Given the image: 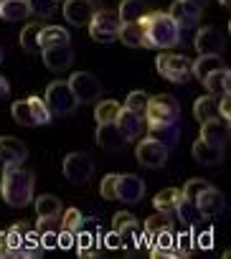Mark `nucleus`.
Listing matches in <instances>:
<instances>
[{"instance_id": "3c124183", "label": "nucleus", "mask_w": 231, "mask_h": 259, "mask_svg": "<svg viewBox=\"0 0 231 259\" xmlns=\"http://www.w3.org/2000/svg\"><path fill=\"white\" fill-rule=\"evenodd\" d=\"M104 246L107 249H122V236L112 229L109 234H104Z\"/></svg>"}, {"instance_id": "4d7b16f0", "label": "nucleus", "mask_w": 231, "mask_h": 259, "mask_svg": "<svg viewBox=\"0 0 231 259\" xmlns=\"http://www.w3.org/2000/svg\"><path fill=\"white\" fill-rule=\"evenodd\" d=\"M0 64H3V46H0Z\"/></svg>"}, {"instance_id": "f03ea898", "label": "nucleus", "mask_w": 231, "mask_h": 259, "mask_svg": "<svg viewBox=\"0 0 231 259\" xmlns=\"http://www.w3.org/2000/svg\"><path fill=\"white\" fill-rule=\"evenodd\" d=\"M33 173H28L21 165H8L3 170V181H0V198L13 208H23L33 201Z\"/></svg>"}, {"instance_id": "864d4df0", "label": "nucleus", "mask_w": 231, "mask_h": 259, "mask_svg": "<svg viewBox=\"0 0 231 259\" xmlns=\"http://www.w3.org/2000/svg\"><path fill=\"white\" fill-rule=\"evenodd\" d=\"M8 92H11V84H8V81H6L3 76H0V97H6Z\"/></svg>"}, {"instance_id": "2eb2a0df", "label": "nucleus", "mask_w": 231, "mask_h": 259, "mask_svg": "<svg viewBox=\"0 0 231 259\" xmlns=\"http://www.w3.org/2000/svg\"><path fill=\"white\" fill-rule=\"evenodd\" d=\"M201 8H196L191 0H173V6H170V18L178 23V28H196L198 21H201Z\"/></svg>"}, {"instance_id": "aec40b11", "label": "nucleus", "mask_w": 231, "mask_h": 259, "mask_svg": "<svg viewBox=\"0 0 231 259\" xmlns=\"http://www.w3.org/2000/svg\"><path fill=\"white\" fill-rule=\"evenodd\" d=\"M193 158H196L198 165L211 168V165H218V163L223 160V148L211 145V143H206V140L198 138V140L193 143Z\"/></svg>"}, {"instance_id": "79ce46f5", "label": "nucleus", "mask_w": 231, "mask_h": 259, "mask_svg": "<svg viewBox=\"0 0 231 259\" xmlns=\"http://www.w3.org/2000/svg\"><path fill=\"white\" fill-rule=\"evenodd\" d=\"M21 251H23V256H38V251H41V236H38V231L28 229V231L23 234Z\"/></svg>"}, {"instance_id": "603ef678", "label": "nucleus", "mask_w": 231, "mask_h": 259, "mask_svg": "<svg viewBox=\"0 0 231 259\" xmlns=\"http://www.w3.org/2000/svg\"><path fill=\"white\" fill-rule=\"evenodd\" d=\"M59 219H51V216H38V229L36 231H46V229H56Z\"/></svg>"}, {"instance_id": "c756f323", "label": "nucleus", "mask_w": 231, "mask_h": 259, "mask_svg": "<svg viewBox=\"0 0 231 259\" xmlns=\"http://www.w3.org/2000/svg\"><path fill=\"white\" fill-rule=\"evenodd\" d=\"M180 196H183V193H180L178 188H165V191H160V193L153 198V206H155V211L173 216V211H175V206H178Z\"/></svg>"}, {"instance_id": "7ed1b4c3", "label": "nucleus", "mask_w": 231, "mask_h": 259, "mask_svg": "<svg viewBox=\"0 0 231 259\" xmlns=\"http://www.w3.org/2000/svg\"><path fill=\"white\" fill-rule=\"evenodd\" d=\"M158 74L173 84H188L191 76H193V69H191V59L183 56V54H160L158 61Z\"/></svg>"}, {"instance_id": "20e7f679", "label": "nucleus", "mask_w": 231, "mask_h": 259, "mask_svg": "<svg viewBox=\"0 0 231 259\" xmlns=\"http://www.w3.org/2000/svg\"><path fill=\"white\" fill-rule=\"evenodd\" d=\"M143 119H148V124H153V122H178L180 119V102L170 94H155V97L148 99Z\"/></svg>"}, {"instance_id": "cd10ccee", "label": "nucleus", "mask_w": 231, "mask_h": 259, "mask_svg": "<svg viewBox=\"0 0 231 259\" xmlns=\"http://www.w3.org/2000/svg\"><path fill=\"white\" fill-rule=\"evenodd\" d=\"M38 44H41V51L43 49H51V46L69 44V31L64 26H43L41 33H38Z\"/></svg>"}, {"instance_id": "9b49d317", "label": "nucleus", "mask_w": 231, "mask_h": 259, "mask_svg": "<svg viewBox=\"0 0 231 259\" xmlns=\"http://www.w3.org/2000/svg\"><path fill=\"white\" fill-rule=\"evenodd\" d=\"M114 193H117V201L140 203L145 196V181L132 173H117V188H114Z\"/></svg>"}, {"instance_id": "f8f14e48", "label": "nucleus", "mask_w": 231, "mask_h": 259, "mask_svg": "<svg viewBox=\"0 0 231 259\" xmlns=\"http://www.w3.org/2000/svg\"><path fill=\"white\" fill-rule=\"evenodd\" d=\"M193 203H196V208H198V213H201L203 219H213V216L223 213V208H226V198H223V193L216 191L213 186L203 188V191L193 198Z\"/></svg>"}, {"instance_id": "412c9836", "label": "nucleus", "mask_w": 231, "mask_h": 259, "mask_svg": "<svg viewBox=\"0 0 231 259\" xmlns=\"http://www.w3.org/2000/svg\"><path fill=\"white\" fill-rule=\"evenodd\" d=\"M148 130H150V138H155L165 148H175L178 140H180L178 122H153V124H148Z\"/></svg>"}, {"instance_id": "423d86ee", "label": "nucleus", "mask_w": 231, "mask_h": 259, "mask_svg": "<svg viewBox=\"0 0 231 259\" xmlns=\"http://www.w3.org/2000/svg\"><path fill=\"white\" fill-rule=\"evenodd\" d=\"M120 18L117 13H109V11H94L89 18V36L97 44H112L117 41L120 36Z\"/></svg>"}, {"instance_id": "9d476101", "label": "nucleus", "mask_w": 231, "mask_h": 259, "mask_svg": "<svg viewBox=\"0 0 231 259\" xmlns=\"http://www.w3.org/2000/svg\"><path fill=\"white\" fill-rule=\"evenodd\" d=\"M69 87L74 92V97L79 99V104H89V102H97L99 94H102V84L97 76H91L89 71H79V74H71L69 79Z\"/></svg>"}, {"instance_id": "393cba45", "label": "nucleus", "mask_w": 231, "mask_h": 259, "mask_svg": "<svg viewBox=\"0 0 231 259\" xmlns=\"http://www.w3.org/2000/svg\"><path fill=\"white\" fill-rule=\"evenodd\" d=\"M28 3L26 0H0V18L8 23H18L28 18Z\"/></svg>"}, {"instance_id": "ddd939ff", "label": "nucleus", "mask_w": 231, "mask_h": 259, "mask_svg": "<svg viewBox=\"0 0 231 259\" xmlns=\"http://www.w3.org/2000/svg\"><path fill=\"white\" fill-rule=\"evenodd\" d=\"M223 44H226V38H223L221 28H216V26H203V28L196 33V38H193V46H196V51H198L201 56L221 54Z\"/></svg>"}, {"instance_id": "ea45409f", "label": "nucleus", "mask_w": 231, "mask_h": 259, "mask_svg": "<svg viewBox=\"0 0 231 259\" xmlns=\"http://www.w3.org/2000/svg\"><path fill=\"white\" fill-rule=\"evenodd\" d=\"M148 92H143V89H137V92H132V94H127V99H125V109H130V112H135V114H145V107H148Z\"/></svg>"}, {"instance_id": "6ab92c4d", "label": "nucleus", "mask_w": 231, "mask_h": 259, "mask_svg": "<svg viewBox=\"0 0 231 259\" xmlns=\"http://www.w3.org/2000/svg\"><path fill=\"white\" fill-rule=\"evenodd\" d=\"M114 124H117V127L122 130V135L127 138V143H132V140H137V138H140V133H143V114H135V112H130V109L120 107Z\"/></svg>"}, {"instance_id": "a19ab883", "label": "nucleus", "mask_w": 231, "mask_h": 259, "mask_svg": "<svg viewBox=\"0 0 231 259\" xmlns=\"http://www.w3.org/2000/svg\"><path fill=\"white\" fill-rule=\"evenodd\" d=\"M11 114H13V119H16L18 124H23V127H33L31 107H28V102H26V99H21V102H13V107H11Z\"/></svg>"}, {"instance_id": "dca6fc26", "label": "nucleus", "mask_w": 231, "mask_h": 259, "mask_svg": "<svg viewBox=\"0 0 231 259\" xmlns=\"http://www.w3.org/2000/svg\"><path fill=\"white\" fill-rule=\"evenodd\" d=\"M231 135V130H228V119H221V117H211L206 122H201V140L211 143V145H218L223 148L226 140Z\"/></svg>"}, {"instance_id": "a18cd8bd", "label": "nucleus", "mask_w": 231, "mask_h": 259, "mask_svg": "<svg viewBox=\"0 0 231 259\" xmlns=\"http://www.w3.org/2000/svg\"><path fill=\"white\" fill-rule=\"evenodd\" d=\"M114 188H117V173H109V176H104V178H102V183H99V193H102V198L114 201V198H117Z\"/></svg>"}, {"instance_id": "58836bf2", "label": "nucleus", "mask_w": 231, "mask_h": 259, "mask_svg": "<svg viewBox=\"0 0 231 259\" xmlns=\"http://www.w3.org/2000/svg\"><path fill=\"white\" fill-rule=\"evenodd\" d=\"M59 221H61V229L74 231V234L84 226V216H81V211H79V208H66V211H61Z\"/></svg>"}, {"instance_id": "473e14b6", "label": "nucleus", "mask_w": 231, "mask_h": 259, "mask_svg": "<svg viewBox=\"0 0 231 259\" xmlns=\"http://www.w3.org/2000/svg\"><path fill=\"white\" fill-rule=\"evenodd\" d=\"M193 117H196L198 122H206V119H211V117H218V112H216V97H211V94L198 97V99L193 102Z\"/></svg>"}, {"instance_id": "f257e3e1", "label": "nucleus", "mask_w": 231, "mask_h": 259, "mask_svg": "<svg viewBox=\"0 0 231 259\" xmlns=\"http://www.w3.org/2000/svg\"><path fill=\"white\" fill-rule=\"evenodd\" d=\"M143 26V46L148 49H173L180 44V28L168 13H145L140 18Z\"/></svg>"}, {"instance_id": "bb28decb", "label": "nucleus", "mask_w": 231, "mask_h": 259, "mask_svg": "<svg viewBox=\"0 0 231 259\" xmlns=\"http://www.w3.org/2000/svg\"><path fill=\"white\" fill-rule=\"evenodd\" d=\"M153 256L155 259H163V256H175V231L173 229H163L155 241H153Z\"/></svg>"}, {"instance_id": "6e6552de", "label": "nucleus", "mask_w": 231, "mask_h": 259, "mask_svg": "<svg viewBox=\"0 0 231 259\" xmlns=\"http://www.w3.org/2000/svg\"><path fill=\"white\" fill-rule=\"evenodd\" d=\"M64 176L74 186H84L94 176V160L86 153H69L64 158Z\"/></svg>"}, {"instance_id": "5fc2aeb1", "label": "nucleus", "mask_w": 231, "mask_h": 259, "mask_svg": "<svg viewBox=\"0 0 231 259\" xmlns=\"http://www.w3.org/2000/svg\"><path fill=\"white\" fill-rule=\"evenodd\" d=\"M191 3H193L196 8H201V11H203V8L208 6V0H191Z\"/></svg>"}, {"instance_id": "49530a36", "label": "nucleus", "mask_w": 231, "mask_h": 259, "mask_svg": "<svg viewBox=\"0 0 231 259\" xmlns=\"http://www.w3.org/2000/svg\"><path fill=\"white\" fill-rule=\"evenodd\" d=\"M208 186H211L208 181L193 178V181H188V183L183 186V191H180V193H183V198H191V201H193V198H196V196H198V193H201L203 188H208Z\"/></svg>"}, {"instance_id": "8fccbe9b", "label": "nucleus", "mask_w": 231, "mask_h": 259, "mask_svg": "<svg viewBox=\"0 0 231 259\" xmlns=\"http://www.w3.org/2000/svg\"><path fill=\"white\" fill-rule=\"evenodd\" d=\"M74 244H76V234L74 231H66V229H61L59 231V249H74Z\"/></svg>"}, {"instance_id": "5701e85b", "label": "nucleus", "mask_w": 231, "mask_h": 259, "mask_svg": "<svg viewBox=\"0 0 231 259\" xmlns=\"http://www.w3.org/2000/svg\"><path fill=\"white\" fill-rule=\"evenodd\" d=\"M203 87L208 89V94H211V97L228 94V89H231V71H228L226 66L216 69L213 74H208V76L203 79Z\"/></svg>"}, {"instance_id": "a211bd4d", "label": "nucleus", "mask_w": 231, "mask_h": 259, "mask_svg": "<svg viewBox=\"0 0 231 259\" xmlns=\"http://www.w3.org/2000/svg\"><path fill=\"white\" fill-rule=\"evenodd\" d=\"M91 13H94V3H91V0H66V3H64V18L71 26H86Z\"/></svg>"}, {"instance_id": "1a4fd4ad", "label": "nucleus", "mask_w": 231, "mask_h": 259, "mask_svg": "<svg viewBox=\"0 0 231 259\" xmlns=\"http://www.w3.org/2000/svg\"><path fill=\"white\" fill-rule=\"evenodd\" d=\"M137 163L143 165V168H150V170H155V168H163L165 163H168V155H170V148H165L163 143H158L155 138H145V140H140V145H137Z\"/></svg>"}, {"instance_id": "c03bdc74", "label": "nucleus", "mask_w": 231, "mask_h": 259, "mask_svg": "<svg viewBox=\"0 0 231 259\" xmlns=\"http://www.w3.org/2000/svg\"><path fill=\"white\" fill-rule=\"evenodd\" d=\"M26 3H28V11L38 18H49L56 11V0H26Z\"/></svg>"}, {"instance_id": "b1692460", "label": "nucleus", "mask_w": 231, "mask_h": 259, "mask_svg": "<svg viewBox=\"0 0 231 259\" xmlns=\"http://www.w3.org/2000/svg\"><path fill=\"white\" fill-rule=\"evenodd\" d=\"M163 229H173V219H170L168 213H160V211H158L155 216H150V219L145 221V229H143V244L153 246L155 236H158Z\"/></svg>"}, {"instance_id": "4c0bfd02", "label": "nucleus", "mask_w": 231, "mask_h": 259, "mask_svg": "<svg viewBox=\"0 0 231 259\" xmlns=\"http://www.w3.org/2000/svg\"><path fill=\"white\" fill-rule=\"evenodd\" d=\"M94 244H97V236H94V231H89V229H79L76 231V249H79V256H94Z\"/></svg>"}, {"instance_id": "39448f33", "label": "nucleus", "mask_w": 231, "mask_h": 259, "mask_svg": "<svg viewBox=\"0 0 231 259\" xmlns=\"http://www.w3.org/2000/svg\"><path fill=\"white\" fill-rule=\"evenodd\" d=\"M46 107L51 114H74V109L79 107V99L74 97L69 81H51L46 89Z\"/></svg>"}, {"instance_id": "4be33fe9", "label": "nucleus", "mask_w": 231, "mask_h": 259, "mask_svg": "<svg viewBox=\"0 0 231 259\" xmlns=\"http://www.w3.org/2000/svg\"><path fill=\"white\" fill-rule=\"evenodd\" d=\"M0 155L8 165H23V160L28 158V148L18 138H0Z\"/></svg>"}, {"instance_id": "7c9ffc66", "label": "nucleus", "mask_w": 231, "mask_h": 259, "mask_svg": "<svg viewBox=\"0 0 231 259\" xmlns=\"http://www.w3.org/2000/svg\"><path fill=\"white\" fill-rule=\"evenodd\" d=\"M127 49H140L143 46V26L140 21H132V23H122L120 26V36H117Z\"/></svg>"}, {"instance_id": "13d9d810", "label": "nucleus", "mask_w": 231, "mask_h": 259, "mask_svg": "<svg viewBox=\"0 0 231 259\" xmlns=\"http://www.w3.org/2000/svg\"><path fill=\"white\" fill-rule=\"evenodd\" d=\"M218 3H221V6H228V0H218Z\"/></svg>"}, {"instance_id": "a878e982", "label": "nucleus", "mask_w": 231, "mask_h": 259, "mask_svg": "<svg viewBox=\"0 0 231 259\" xmlns=\"http://www.w3.org/2000/svg\"><path fill=\"white\" fill-rule=\"evenodd\" d=\"M221 66H226V64H223V59H221L218 54L198 56V59L191 64V69H193V76H196L198 81H203L208 74H213V71H216V69H221Z\"/></svg>"}, {"instance_id": "72a5a7b5", "label": "nucleus", "mask_w": 231, "mask_h": 259, "mask_svg": "<svg viewBox=\"0 0 231 259\" xmlns=\"http://www.w3.org/2000/svg\"><path fill=\"white\" fill-rule=\"evenodd\" d=\"M173 216H178V219H180L186 226H193L196 221H201V219H203V216L198 213L196 203H193L191 198H183V196H180V201H178V206H175Z\"/></svg>"}, {"instance_id": "c85d7f7f", "label": "nucleus", "mask_w": 231, "mask_h": 259, "mask_svg": "<svg viewBox=\"0 0 231 259\" xmlns=\"http://www.w3.org/2000/svg\"><path fill=\"white\" fill-rule=\"evenodd\" d=\"M145 13H148L145 0H122L117 18H120V23H132V21H140Z\"/></svg>"}, {"instance_id": "f704fd0d", "label": "nucleus", "mask_w": 231, "mask_h": 259, "mask_svg": "<svg viewBox=\"0 0 231 259\" xmlns=\"http://www.w3.org/2000/svg\"><path fill=\"white\" fill-rule=\"evenodd\" d=\"M61 211H64V206H61V201L56 198V196H38L36 198V213L38 216H51V219H59L61 216Z\"/></svg>"}, {"instance_id": "de8ad7c7", "label": "nucleus", "mask_w": 231, "mask_h": 259, "mask_svg": "<svg viewBox=\"0 0 231 259\" xmlns=\"http://www.w3.org/2000/svg\"><path fill=\"white\" fill-rule=\"evenodd\" d=\"M38 236H41V249H59V231L56 229L38 231Z\"/></svg>"}, {"instance_id": "09e8293b", "label": "nucleus", "mask_w": 231, "mask_h": 259, "mask_svg": "<svg viewBox=\"0 0 231 259\" xmlns=\"http://www.w3.org/2000/svg\"><path fill=\"white\" fill-rule=\"evenodd\" d=\"M216 112H218L221 119L231 122V97L228 94H221V102H216Z\"/></svg>"}, {"instance_id": "c9c22d12", "label": "nucleus", "mask_w": 231, "mask_h": 259, "mask_svg": "<svg viewBox=\"0 0 231 259\" xmlns=\"http://www.w3.org/2000/svg\"><path fill=\"white\" fill-rule=\"evenodd\" d=\"M28 102V107H31V117H33V124H49L51 122V112H49V107H46V102L41 99V97H28L26 99Z\"/></svg>"}, {"instance_id": "f3484780", "label": "nucleus", "mask_w": 231, "mask_h": 259, "mask_svg": "<svg viewBox=\"0 0 231 259\" xmlns=\"http://www.w3.org/2000/svg\"><path fill=\"white\" fill-rule=\"evenodd\" d=\"M41 56H43L46 69H51V71H66V69L74 64V51H71V46H69V44L43 49V51H41Z\"/></svg>"}, {"instance_id": "0eeeda50", "label": "nucleus", "mask_w": 231, "mask_h": 259, "mask_svg": "<svg viewBox=\"0 0 231 259\" xmlns=\"http://www.w3.org/2000/svg\"><path fill=\"white\" fill-rule=\"evenodd\" d=\"M112 229L122 236V249H140L143 246V229L130 211H117L112 216Z\"/></svg>"}, {"instance_id": "e433bc0d", "label": "nucleus", "mask_w": 231, "mask_h": 259, "mask_svg": "<svg viewBox=\"0 0 231 259\" xmlns=\"http://www.w3.org/2000/svg\"><path fill=\"white\" fill-rule=\"evenodd\" d=\"M120 107H122V104H117L114 99H104V102H99V104H97V109H94L97 122H99V124H102V122H114V119H117Z\"/></svg>"}, {"instance_id": "37998d69", "label": "nucleus", "mask_w": 231, "mask_h": 259, "mask_svg": "<svg viewBox=\"0 0 231 259\" xmlns=\"http://www.w3.org/2000/svg\"><path fill=\"white\" fill-rule=\"evenodd\" d=\"M193 249H196V241H193V234L191 231L175 234V259L178 256H191Z\"/></svg>"}, {"instance_id": "6e6d98bb", "label": "nucleus", "mask_w": 231, "mask_h": 259, "mask_svg": "<svg viewBox=\"0 0 231 259\" xmlns=\"http://www.w3.org/2000/svg\"><path fill=\"white\" fill-rule=\"evenodd\" d=\"M6 168H8V163H6V160H3V155H0V173H3V170H6Z\"/></svg>"}, {"instance_id": "2f4dec72", "label": "nucleus", "mask_w": 231, "mask_h": 259, "mask_svg": "<svg viewBox=\"0 0 231 259\" xmlns=\"http://www.w3.org/2000/svg\"><path fill=\"white\" fill-rule=\"evenodd\" d=\"M41 23H28L21 31V49L28 54H41V44H38V33H41Z\"/></svg>"}, {"instance_id": "4468645a", "label": "nucleus", "mask_w": 231, "mask_h": 259, "mask_svg": "<svg viewBox=\"0 0 231 259\" xmlns=\"http://www.w3.org/2000/svg\"><path fill=\"white\" fill-rule=\"evenodd\" d=\"M97 145L107 153H117L127 145V138L122 135V130L114 122H102L97 127Z\"/></svg>"}]
</instances>
